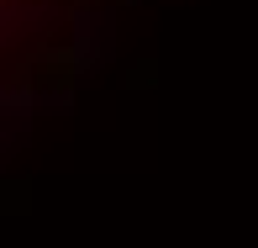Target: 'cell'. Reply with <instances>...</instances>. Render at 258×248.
I'll use <instances>...</instances> for the list:
<instances>
[{
	"label": "cell",
	"mask_w": 258,
	"mask_h": 248,
	"mask_svg": "<svg viewBox=\"0 0 258 248\" xmlns=\"http://www.w3.org/2000/svg\"><path fill=\"white\" fill-rule=\"evenodd\" d=\"M126 0H0V132L63 106L100 64Z\"/></svg>",
	"instance_id": "6da1fadb"
}]
</instances>
